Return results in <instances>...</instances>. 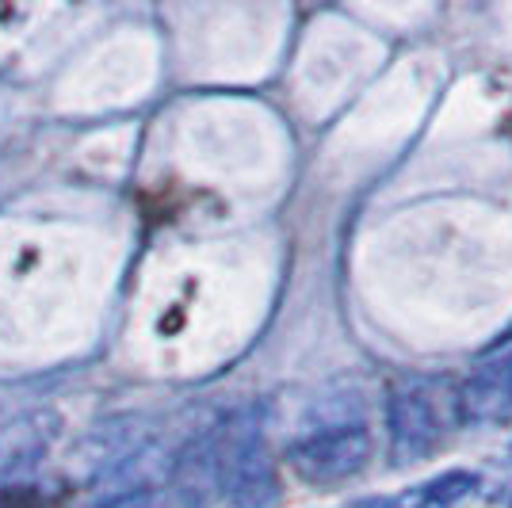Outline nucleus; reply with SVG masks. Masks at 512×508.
I'll list each match as a JSON object with an SVG mask.
<instances>
[{"label": "nucleus", "mask_w": 512, "mask_h": 508, "mask_svg": "<svg viewBox=\"0 0 512 508\" xmlns=\"http://www.w3.org/2000/svg\"><path fill=\"white\" fill-rule=\"evenodd\" d=\"M222 444V501L226 508H268L279 497L276 466L264 444L260 409H237L218 424Z\"/></svg>", "instance_id": "1"}, {"label": "nucleus", "mask_w": 512, "mask_h": 508, "mask_svg": "<svg viewBox=\"0 0 512 508\" xmlns=\"http://www.w3.org/2000/svg\"><path fill=\"white\" fill-rule=\"evenodd\" d=\"M371 459V432L363 421H337L325 424L318 432H306L291 444V466L306 482H344L360 474Z\"/></svg>", "instance_id": "2"}, {"label": "nucleus", "mask_w": 512, "mask_h": 508, "mask_svg": "<svg viewBox=\"0 0 512 508\" xmlns=\"http://www.w3.org/2000/svg\"><path fill=\"white\" fill-rule=\"evenodd\" d=\"M386 432L394 466L428 459L440 444V413L425 386H398L386 402Z\"/></svg>", "instance_id": "3"}, {"label": "nucleus", "mask_w": 512, "mask_h": 508, "mask_svg": "<svg viewBox=\"0 0 512 508\" xmlns=\"http://www.w3.org/2000/svg\"><path fill=\"white\" fill-rule=\"evenodd\" d=\"M172 489L184 508H211L222 501V444L218 428H207L184 444V451L172 463Z\"/></svg>", "instance_id": "4"}, {"label": "nucleus", "mask_w": 512, "mask_h": 508, "mask_svg": "<svg viewBox=\"0 0 512 508\" xmlns=\"http://www.w3.org/2000/svg\"><path fill=\"white\" fill-rule=\"evenodd\" d=\"M459 417L467 424H501L512 417V356L486 360L459 390Z\"/></svg>", "instance_id": "5"}, {"label": "nucleus", "mask_w": 512, "mask_h": 508, "mask_svg": "<svg viewBox=\"0 0 512 508\" xmlns=\"http://www.w3.org/2000/svg\"><path fill=\"white\" fill-rule=\"evenodd\" d=\"M474 486H478L474 474H467V470H448V474L432 478L425 486L409 489L406 497L394 501V508H455Z\"/></svg>", "instance_id": "6"}, {"label": "nucleus", "mask_w": 512, "mask_h": 508, "mask_svg": "<svg viewBox=\"0 0 512 508\" xmlns=\"http://www.w3.org/2000/svg\"><path fill=\"white\" fill-rule=\"evenodd\" d=\"M96 508H165V501H161L157 489H127V493H119V497H111Z\"/></svg>", "instance_id": "7"}, {"label": "nucleus", "mask_w": 512, "mask_h": 508, "mask_svg": "<svg viewBox=\"0 0 512 508\" xmlns=\"http://www.w3.org/2000/svg\"><path fill=\"white\" fill-rule=\"evenodd\" d=\"M344 508H394V501H386V497H363V501H352V505Z\"/></svg>", "instance_id": "8"}]
</instances>
